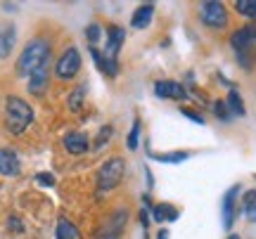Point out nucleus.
Segmentation results:
<instances>
[{
    "label": "nucleus",
    "instance_id": "f257e3e1",
    "mask_svg": "<svg viewBox=\"0 0 256 239\" xmlns=\"http://www.w3.org/2000/svg\"><path fill=\"white\" fill-rule=\"evenodd\" d=\"M48 59H50V43H48V38H40V36L31 38L17 59V76L28 78L38 66L46 64Z\"/></svg>",
    "mask_w": 256,
    "mask_h": 239
},
{
    "label": "nucleus",
    "instance_id": "f03ea898",
    "mask_svg": "<svg viewBox=\"0 0 256 239\" xmlns=\"http://www.w3.org/2000/svg\"><path fill=\"white\" fill-rule=\"evenodd\" d=\"M34 123V109L24 97H17V95H10L5 100V128L10 133H24Z\"/></svg>",
    "mask_w": 256,
    "mask_h": 239
},
{
    "label": "nucleus",
    "instance_id": "7ed1b4c3",
    "mask_svg": "<svg viewBox=\"0 0 256 239\" xmlns=\"http://www.w3.org/2000/svg\"><path fill=\"white\" fill-rule=\"evenodd\" d=\"M124 171H126V164H124L121 157L107 159V161L98 168V175H95L98 187H100V190H114V187L124 180Z\"/></svg>",
    "mask_w": 256,
    "mask_h": 239
},
{
    "label": "nucleus",
    "instance_id": "20e7f679",
    "mask_svg": "<svg viewBox=\"0 0 256 239\" xmlns=\"http://www.w3.org/2000/svg\"><path fill=\"white\" fill-rule=\"evenodd\" d=\"M200 19L206 28L220 31V28L228 26V9L218 0H206L200 5Z\"/></svg>",
    "mask_w": 256,
    "mask_h": 239
},
{
    "label": "nucleus",
    "instance_id": "39448f33",
    "mask_svg": "<svg viewBox=\"0 0 256 239\" xmlns=\"http://www.w3.org/2000/svg\"><path fill=\"white\" fill-rule=\"evenodd\" d=\"M78 71H81V52L72 45V47H66L64 55L57 59L55 74H57V78H62V81H72Z\"/></svg>",
    "mask_w": 256,
    "mask_h": 239
},
{
    "label": "nucleus",
    "instance_id": "423d86ee",
    "mask_svg": "<svg viewBox=\"0 0 256 239\" xmlns=\"http://www.w3.org/2000/svg\"><path fill=\"white\" fill-rule=\"evenodd\" d=\"M50 64H52V59H48L46 64H40L34 71V74L28 76V92L34 95V97H40V95H46L48 85H50Z\"/></svg>",
    "mask_w": 256,
    "mask_h": 239
},
{
    "label": "nucleus",
    "instance_id": "0eeeda50",
    "mask_svg": "<svg viewBox=\"0 0 256 239\" xmlns=\"http://www.w3.org/2000/svg\"><path fill=\"white\" fill-rule=\"evenodd\" d=\"M154 95L159 100H188L190 97L188 90H185V85L178 81H156Z\"/></svg>",
    "mask_w": 256,
    "mask_h": 239
},
{
    "label": "nucleus",
    "instance_id": "6e6552de",
    "mask_svg": "<svg viewBox=\"0 0 256 239\" xmlns=\"http://www.w3.org/2000/svg\"><path fill=\"white\" fill-rule=\"evenodd\" d=\"M126 218H128V213L124 211V209L116 211L110 221L102 223V228L98 230V237L100 239H119L121 232H124V225H126Z\"/></svg>",
    "mask_w": 256,
    "mask_h": 239
},
{
    "label": "nucleus",
    "instance_id": "1a4fd4ad",
    "mask_svg": "<svg viewBox=\"0 0 256 239\" xmlns=\"http://www.w3.org/2000/svg\"><path fill=\"white\" fill-rule=\"evenodd\" d=\"M124 40H126V28L121 26H110L107 28V43H104V55L112 57V59H116V55H119L121 45H124Z\"/></svg>",
    "mask_w": 256,
    "mask_h": 239
},
{
    "label": "nucleus",
    "instance_id": "9d476101",
    "mask_svg": "<svg viewBox=\"0 0 256 239\" xmlns=\"http://www.w3.org/2000/svg\"><path fill=\"white\" fill-rule=\"evenodd\" d=\"M238 194H240V185H232L226 197H223V228L230 230L232 223H235V204H238Z\"/></svg>",
    "mask_w": 256,
    "mask_h": 239
},
{
    "label": "nucleus",
    "instance_id": "9b49d317",
    "mask_svg": "<svg viewBox=\"0 0 256 239\" xmlns=\"http://www.w3.org/2000/svg\"><path fill=\"white\" fill-rule=\"evenodd\" d=\"M90 147V140L86 133H78V130H74L69 133L66 138H64V149L69 152V154H86Z\"/></svg>",
    "mask_w": 256,
    "mask_h": 239
},
{
    "label": "nucleus",
    "instance_id": "f8f14e48",
    "mask_svg": "<svg viewBox=\"0 0 256 239\" xmlns=\"http://www.w3.org/2000/svg\"><path fill=\"white\" fill-rule=\"evenodd\" d=\"M22 171V161H19L17 152L2 147L0 149V175H17Z\"/></svg>",
    "mask_w": 256,
    "mask_h": 239
},
{
    "label": "nucleus",
    "instance_id": "ddd939ff",
    "mask_svg": "<svg viewBox=\"0 0 256 239\" xmlns=\"http://www.w3.org/2000/svg\"><path fill=\"white\" fill-rule=\"evenodd\" d=\"M254 33H252V28L247 26H240L232 36H230V45H232V50L235 52H244V50H249V47H254Z\"/></svg>",
    "mask_w": 256,
    "mask_h": 239
},
{
    "label": "nucleus",
    "instance_id": "4468645a",
    "mask_svg": "<svg viewBox=\"0 0 256 239\" xmlns=\"http://www.w3.org/2000/svg\"><path fill=\"white\" fill-rule=\"evenodd\" d=\"M14 43H17V31L12 24H2L0 26V59H8L14 50Z\"/></svg>",
    "mask_w": 256,
    "mask_h": 239
},
{
    "label": "nucleus",
    "instance_id": "2eb2a0df",
    "mask_svg": "<svg viewBox=\"0 0 256 239\" xmlns=\"http://www.w3.org/2000/svg\"><path fill=\"white\" fill-rule=\"evenodd\" d=\"M152 17H154V5H152V2H147V5H140V7L133 12V17H130V28H136V31H142V28L150 26Z\"/></svg>",
    "mask_w": 256,
    "mask_h": 239
},
{
    "label": "nucleus",
    "instance_id": "dca6fc26",
    "mask_svg": "<svg viewBox=\"0 0 256 239\" xmlns=\"http://www.w3.org/2000/svg\"><path fill=\"white\" fill-rule=\"evenodd\" d=\"M90 55H92V59H95V64H98V69H100L102 74L112 76V78L119 74V62H116V59H112V57L102 55L98 47H90Z\"/></svg>",
    "mask_w": 256,
    "mask_h": 239
},
{
    "label": "nucleus",
    "instance_id": "f3484780",
    "mask_svg": "<svg viewBox=\"0 0 256 239\" xmlns=\"http://www.w3.org/2000/svg\"><path fill=\"white\" fill-rule=\"evenodd\" d=\"M178 209L176 206H171V204H156V206H152V221H156V223H164V221H168V223H174V221H178Z\"/></svg>",
    "mask_w": 256,
    "mask_h": 239
},
{
    "label": "nucleus",
    "instance_id": "a211bd4d",
    "mask_svg": "<svg viewBox=\"0 0 256 239\" xmlns=\"http://www.w3.org/2000/svg\"><path fill=\"white\" fill-rule=\"evenodd\" d=\"M150 159L162 161V164H183V161L190 159V152H185V149H178V152H150Z\"/></svg>",
    "mask_w": 256,
    "mask_h": 239
},
{
    "label": "nucleus",
    "instance_id": "6ab92c4d",
    "mask_svg": "<svg viewBox=\"0 0 256 239\" xmlns=\"http://www.w3.org/2000/svg\"><path fill=\"white\" fill-rule=\"evenodd\" d=\"M226 104H228V109H230V114H232V116H244V114H247V109H244V102H242V97H240L238 88L228 92V100H226Z\"/></svg>",
    "mask_w": 256,
    "mask_h": 239
},
{
    "label": "nucleus",
    "instance_id": "aec40b11",
    "mask_svg": "<svg viewBox=\"0 0 256 239\" xmlns=\"http://www.w3.org/2000/svg\"><path fill=\"white\" fill-rule=\"evenodd\" d=\"M57 239H81V235L76 230V225H72L66 218H60V223H57Z\"/></svg>",
    "mask_w": 256,
    "mask_h": 239
},
{
    "label": "nucleus",
    "instance_id": "412c9836",
    "mask_svg": "<svg viewBox=\"0 0 256 239\" xmlns=\"http://www.w3.org/2000/svg\"><path fill=\"white\" fill-rule=\"evenodd\" d=\"M86 104V83L76 85L74 92L69 95V109L72 111H81V107Z\"/></svg>",
    "mask_w": 256,
    "mask_h": 239
},
{
    "label": "nucleus",
    "instance_id": "4be33fe9",
    "mask_svg": "<svg viewBox=\"0 0 256 239\" xmlns=\"http://www.w3.org/2000/svg\"><path fill=\"white\" fill-rule=\"evenodd\" d=\"M242 211L252 223H256V190H249L242 199Z\"/></svg>",
    "mask_w": 256,
    "mask_h": 239
},
{
    "label": "nucleus",
    "instance_id": "5701e85b",
    "mask_svg": "<svg viewBox=\"0 0 256 239\" xmlns=\"http://www.w3.org/2000/svg\"><path fill=\"white\" fill-rule=\"evenodd\" d=\"M235 9H238V14L249 17L252 21L256 19V0H238V2H235Z\"/></svg>",
    "mask_w": 256,
    "mask_h": 239
},
{
    "label": "nucleus",
    "instance_id": "b1692460",
    "mask_svg": "<svg viewBox=\"0 0 256 239\" xmlns=\"http://www.w3.org/2000/svg\"><path fill=\"white\" fill-rule=\"evenodd\" d=\"M211 109H214V116L218 121H223V123H230L232 121V114H230V109H228V104L223 100H216L214 104H211Z\"/></svg>",
    "mask_w": 256,
    "mask_h": 239
},
{
    "label": "nucleus",
    "instance_id": "393cba45",
    "mask_svg": "<svg viewBox=\"0 0 256 239\" xmlns=\"http://www.w3.org/2000/svg\"><path fill=\"white\" fill-rule=\"evenodd\" d=\"M112 135H114V126H102V128L98 130V135H95V145H92V147L102 149L112 140Z\"/></svg>",
    "mask_w": 256,
    "mask_h": 239
},
{
    "label": "nucleus",
    "instance_id": "a878e982",
    "mask_svg": "<svg viewBox=\"0 0 256 239\" xmlns=\"http://www.w3.org/2000/svg\"><path fill=\"white\" fill-rule=\"evenodd\" d=\"M238 62L240 66H244V69H254L256 66V47H249V50H244V52H238Z\"/></svg>",
    "mask_w": 256,
    "mask_h": 239
},
{
    "label": "nucleus",
    "instance_id": "bb28decb",
    "mask_svg": "<svg viewBox=\"0 0 256 239\" xmlns=\"http://www.w3.org/2000/svg\"><path fill=\"white\" fill-rule=\"evenodd\" d=\"M138 138H140V119L133 121L130 133H128V138H126V147L130 149V152H136V149H138Z\"/></svg>",
    "mask_w": 256,
    "mask_h": 239
},
{
    "label": "nucleus",
    "instance_id": "cd10ccee",
    "mask_svg": "<svg viewBox=\"0 0 256 239\" xmlns=\"http://www.w3.org/2000/svg\"><path fill=\"white\" fill-rule=\"evenodd\" d=\"M100 36H102V26L100 24H88V28H86V38H88V43H90V47H95V43L100 40Z\"/></svg>",
    "mask_w": 256,
    "mask_h": 239
},
{
    "label": "nucleus",
    "instance_id": "c85d7f7f",
    "mask_svg": "<svg viewBox=\"0 0 256 239\" xmlns=\"http://www.w3.org/2000/svg\"><path fill=\"white\" fill-rule=\"evenodd\" d=\"M180 114H183L185 119H190V121H194L197 126H204L206 121H204V116H202L200 111H194V109H190V107H180Z\"/></svg>",
    "mask_w": 256,
    "mask_h": 239
},
{
    "label": "nucleus",
    "instance_id": "c756f323",
    "mask_svg": "<svg viewBox=\"0 0 256 239\" xmlns=\"http://www.w3.org/2000/svg\"><path fill=\"white\" fill-rule=\"evenodd\" d=\"M36 183L43 185V187H55V175L48 173V171H40V173H36Z\"/></svg>",
    "mask_w": 256,
    "mask_h": 239
},
{
    "label": "nucleus",
    "instance_id": "7c9ffc66",
    "mask_svg": "<svg viewBox=\"0 0 256 239\" xmlns=\"http://www.w3.org/2000/svg\"><path fill=\"white\" fill-rule=\"evenodd\" d=\"M8 228H10V230H14V232H22V223H19L17 218L12 216V218L8 221Z\"/></svg>",
    "mask_w": 256,
    "mask_h": 239
},
{
    "label": "nucleus",
    "instance_id": "2f4dec72",
    "mask_svg": "<svg viewBox=\"0 0 256 239\" xmlns=\"http://www.w3.org/2000/svg\"><path fill=\"white\" fill-rule=\"evenodd\" d=\"M140 223H142V228L147 230V225H150V213H147V209H142V211H140Z\"/></svg>",
    "mask_w": 256,
    "mask_h": 239
},
{
    "label": "nucleus",
    "instance_id": "473e14b6",
    "mask_svg": "<svg viewBox=\"0 0 256 239\" xmlns=\"http://www.w3.org/2000/svg\"><path fill=\"white\" fill-rule=\"evenodd\" d=\"M156 239H168V230H159V235H156Z\"/></svg>",
    "mask_w": 256,
    "mask_h": 239
},
{
    "label": "nucleus",
    "instance_id": "72a5a7b5",
    "mask_svg": "<svg viewBox=\"0 0 256 239\" xmlns=\"http://www.w3.org/2000/svg\"><path fill=\"white\" fill-rule=\"evenodd\" d=\"M2 7L8 9V12H14V9H17V5H10V2H5V5H2Z\"/></svg>",
    "mask_w": 256,
    "mask_h": 239
},
{
    "label": "nucleus",
    "instance_id": "f704fd0d",
    "mask_svg": "<svg viewBox=\"0 0 256 239\" xmlns=\"http://www.w3.org/2000/svg\"><path fill=\"white\" fill-rule=\"evenodd\" d=\"M249 28H252V33H254V40H256V19L252 21V24H249Z\"/></svg>",
    "mask_w": 256,
    "mask_h": 239
},
{
    "label": "nucleus",
    "instance_id": "c9c22d12",
    "mask_svg": "<svg viewBox=\"0 0 256 239\" xmlns=\"http://www.w3.org/2000/svg\"><path fill=\"white\" fill-rule=\"evenodd\" d=\"M228 239H242V237H240V235H230Z\"/></svg>",
    "mask_w": 256,
    "mask_h": 239
}]
</instances>
